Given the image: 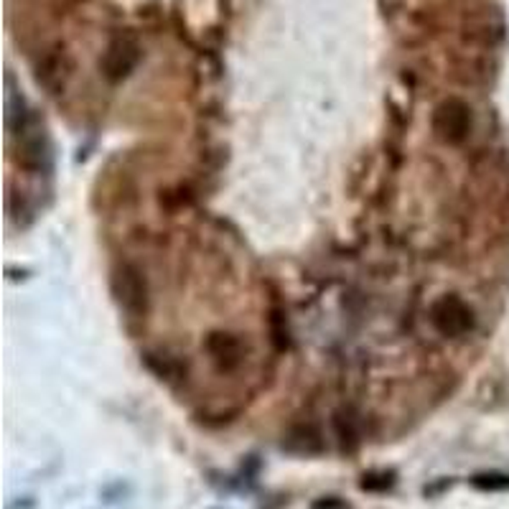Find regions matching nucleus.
I'll use <instances>...</instances> for the list:
<instances>
[{
  "instance_id": "nucleus-1",
  "label": "nucleus",
  "mask_w": 509,
  "mask_h": 509,
  "mask_svg": "<svg viewBox=\"0 0 509 509\" xmlns=\"http://www.w3.org/2000/svg\"><path fill=\"white\" fill-rule=\"evenodd\" d=\"M113 296L117 301V306L133 316V319H143L148 313V283L143 278V273L135 265H117L113 270Z\"/></svg>"
},
{
  "instance_id": "nucleus-6",
  "label": "nucleus",
  "mask_w": 509,
  "mask_h": 509,
  "mask_svg": "<svg viewBox=\"0 0 509 509\" xmlns=\"http://www.w3.org/2000/svg\"><path fill=\"white\" fill-rule=\"evenodd\" d=\"M471 486H477L481 492H507L509 474L504 471H479L471 477Z\"/></svg>"
},
{
  "instance_id": "nucleus-2",
  "label": "nucleus",
  "mask_w": 509,
  "mask_h": 509,
  "mask_svg": "<svg viewBox=\"0 0 509 509\" xmlns=\"http://www.w3.org/2000/svg\"><path fill=\"white\" fill-rule=\"evenodd\" d=\"M430 324L446 339H461L474 329V311L458 296H443L430 309Z\"/></svg>"
},
{
  "instance_id": "nucleus-5",
  "label": "nucleus",
  "mask_w": 509,
  "mask_h": 509,
  "mask_svg": "<svg viewBox=\"0 0 509 509\" xmlns=\"http://www.w3.org/2000/svg\"><path fill=\"white\" fill-rule=\"evenodd\" d=\"M397 481V474L393 468H375V471H367L362 481H359V486L365 489V492H390L393 486H395Z\"/></svg>"
},
{
  "instance_id": "nucleus-3",
  "label": "nucleus",
  "mask_w": 509,
  "mask_h": 509,
  "mask_svg": "<svg viewBox=\"0 0 509 509\" xmlns=\"http://www.w3.org/2000/svg\"><path fill=\"white\" fill-rule=\"evenodd\" d=\"M433 130L440 141L449 145L464 143L471 133V107L458 97L443 99L433 115Z\"/></svg>"
},
{
  "instance_id": "nucleus-4",
  "label": "nucleus",
  "mask_w": 509,
  "mask_h": 509,
  "mask_svg": "<svg viewBox=\"0 0 509 509\" xmlns=\"http://www.w3.org/2000/svg\"><path fill=\"white\" fill-rule=\"evenodd\" d=\"M141 59V49L138 43L130 42V39H115L107 51H105V59H102V71L110 82H120L125 79L130 71L135 69Z\"/></svg>"
},
{
  "instance_id": "nucleus-7",
  "label": "nucleus",
  "mask_w": 509,
  "mask_h": 509,
  "mask_svg": "<svg viewBox=\"0 0 509 509\" xmlns=\"http://www.w3.org/2000/svg\"><path fill=\"white\" fill-rule=\"evenodd\" d=\"M311 509H352L349 502H344L341 496H321L311 504Z\"/></svg>"
}]
</instances>
